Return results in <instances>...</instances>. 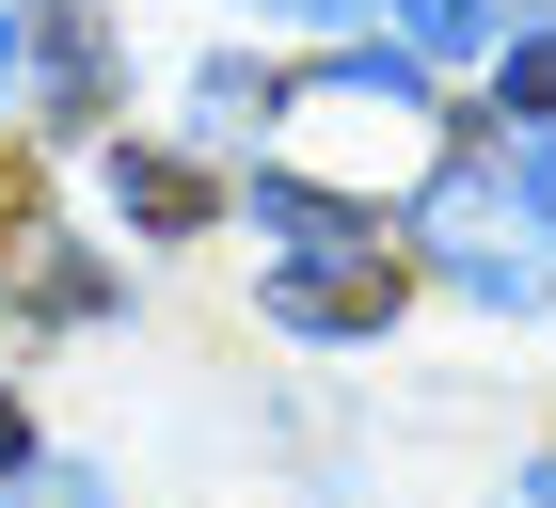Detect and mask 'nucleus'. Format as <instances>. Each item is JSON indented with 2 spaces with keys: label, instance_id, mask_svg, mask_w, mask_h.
I'll list each match as a JSON object with an SVG mask.
<instances>
[{
  "label": "nucleus",
  "instance_id": "nucleus-4",
  "mask_svg": "<svg viewBox=\"0 0 556 508\" xmlns=\"http://www.w3.org/2000/svg\"><path fill=\"white\" fill-rule=\"evenodd\" d=\"M270 318H302V334H366V318H397V270H287Z\"/></svg>",
  "mask_w": 556,
  "mask_h": 508
},
{
  "label": "nucleus",
  "instance_id": "nucleus-9",
  "mask_svg": "<svg viewBox=\"0 0 556 508\" xmlns=\"http://www.w3.org/2000/svg\"><path fill=\"white\" fill-rule=\"evenodd\" d=\"M16 508H112V493H96V477H33V461H16Z\"/></svg>",
  "mask_w": 556,
  "mask_h": 508
},
{
  "label": "nucleus",
  "instance_id": "nucleus-12",
  "mask_svg": "<svg viewBox=\"0 0 556 508\" xmlns=\"http://www.w3.org/2000/svg\"><path fill=\"white\" fill-rule=\"evenodd\" d=\"M525 508H556V461H541V477H525Z\"/></svg>",
  "mask_w": 556,
  "mask_h": 508
},
{
  "label": "nucleus",
  "instance_id": "nucleus-7",
  "mask_svg": "<svg viewBox=\"0 0 556 508\" xmlns=\"http://www.w3.org/2000/svg\"><path fill=\"white\" fill-rule=\"evenodd\" d=\"M509 112H541V127H556V33H525V48H509Z\"/></svg>",
  "mask_w": 556,
  "mask_h": 508
},
{
  "label": "nucleus",
  "instance_id": "nucleus-5",
  "mask_svg": "<svg viewBox=\"0 0 556 508\" xmlns=\"http://www.w3.org/2000/svg\"><path fill=\"white\" fill-rule=\"evenodd\" d=\"M223 207V191H207V175H191V160H160V143H143V160H128V223H160V239H191V223H207Z\"/></svg>",
  "mask_w": 556,
  "mask_h": 508
},
{
  "label": "nucleus",
  "instance_id": "nucleus-13",
  "mask_svg": "<svg viewBox=\"0 0 556 508\" xmlns=\"http://www.w3.org/2000/svg\"><path fill=\"white\" fill-rule=\"evenodd\" d=\"M0 64H16V16H0Z\"/></svg>",
  "mask_w": 556,
  "mask_h": 508
},
{
  "label": "nucleus",
  "instance_id": "nucleus-3",
  "mask_svg": "<svg viewBox=\"0 0 556 508\" xmlns=\"http://www.w3.org/2000/svg\"><path fill=\"white\" fill-rule=\"evenodd\" d=\"M16 48L48 64L64 127H96V112H112V48H96V16H80V0H16Z\"/></svg>",
  "mask_w": 556,
  "mask_h": 508
},
{
  "label": "nucleus",
  "instance_id": "nucleus-11",
  "mask_svg": "<svg viewBox=\"0 0 556 508\" xmlns=\"http://www.w3.org/2000/svg\"><path fill=\"white\" fill-rule=\"evenodd\" d=\"M16 461H33V445H16V397H0V477H16Z\"/></svg>",
  "mask_w": 556,
  "mask_h": 508
},
{
  "label": "nucleus",
  "instance_id": "nucleus-8",
  "mask_svg": "<svg viewBox=\"0 0 556 508\" xmlns=\"http://www.w3.org/2000/svg\"><path fill=\"white\" fill-rule=\"evenodd\" d=\"M16 254H33V175L0 160V270H16Z\"/></svg>",
  "mask_w": 556,
  "mask_h": 508
},
{
  "label": "nucleus",
  "instance_id": "nucleus-6",
  "mask_svg": "<svg viewBox=\"0 0 556 508\" xmlns=\"http://www.w3.org/2000/svg\"><path fill=\"white\" fill-rule=\"evenodd\" d=\"M477 33H493V0H397V48H414V64H462Z\"/></svg>",
  "mask_w": 556,
  "mask_h": 508
},
{
  "label": "nucleus",
  "instance_id": "nucleus-14",
  "mask_svg": "<svg viewBox=\"0 0 556 508\" xmlns=\"http://www.w3.org/2000/svg\"><path fill=\"white\" fill-rule=\"evenodd\" d=\"M302 16H334V0H302Z\"/></svg>",
  "mask_w": 556,
  "mask_h": 508
},
{
  "label": "nucleus",
  "instance_id": "nucleus-1",
  "mask_svg": "<svg viewBox=\"0 0 556 508\" xmlns=\"http://www.w3.org/2000/svg\"><path fill=\"white\" fill-rule=\"evenodd\" d=\"M429 239H445V270H462L477 302H541V254H525L509 223H493V175H477V160L445 175V191H429Z\"/></svg>",
  "mask_w": 556,
  "mask_h": 508
},
{
  "label": "nucleus",
  "instance_id": "nucleus-10",
  "mask_svg": "<svg viewBox=\"0 0 556 508\" xmlns=\"http://www.w3.org/2000/svg\"><path fill=\"white\" fill-rule=\"evenodd\" d=\"M525 207L556 223V127H525Z\"/></svg>",
  "mask_w": 556,
  "mask_h": 508
},
{
  "label": "nucleus",
  "instance_id": "nucleus-2",
  "mask_svg": "<svg viewBox=\"0 0 556 508\" xmlns=\"http://www.w3.org/2000/svg\"><path fill=\"white\" fill-rule=\"evenodd\" d=\"M255 223H270V239H302V254H334V270H397L382 207H334V191H302V175H255Z\"/></svg>",
  "mask_w": 556,
  "mask_h": 508
}]
</instances>
